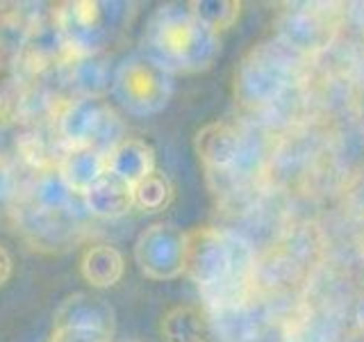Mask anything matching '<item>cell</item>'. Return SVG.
Wrapping results in <instances>:
<instances>
[{"label":"cell","instance_id":"cell-1","mask_svg":"<svg viewBox=\"0 0 364 342\" xmlns=\"http://www.w3.org/2000/svg\"><path fill=\"white\" fill-rule=\"evenodd\" d=\"M185 274L196 283L208 311L246 304L255 276V251L232 231L193 228L187 233Z\"/></svg>","mask_w":364,"mask_h":342},{"label":"cell","instance_id":"cell-2","mask_svg":"<svg viewBox=\"0 0 364 342\" xmlns=\"http://www.w3.org/2000/svg\"><path fill=\"white\" fill-rule=\"evenodd\" d=\"M219 51V34L193 16L189 5H162L146 23L141 53L171 76L208 71Z\"/></svg>","mask_w":364,"mask_h":342},{"label":"cell","instance_id":"cell-3","mask_svg":"<svg viewBox=\"0 0 364 342\" xmlns=\"http://www.w3.org/2000/svg\"><path fill=\"white\" fill-rule=\"evenodd\" d=\"M299 53L273 39L257 43L235 73V96L248 110H264L278 103L294 80Z\"/></svg>","mask_w":364,"mask_h":342},{"label":"cell","instance_id":"cell-4","mask_svg":"<svg viewBox=\"0 0 364 342\" xmlns=\"http://www.w3.org/2000/svg\"><path fill=\"white\" fill-rule=\"evenodd\" d=\"M173 78L151 57L136 53L117 66L109 80V91L125 112L146 119L168 105L176 87Z\"/></svg>","mask_w":364,"mask_h":342},{"label":"cell","instance_id":"cell-5","mask_svg":"<svg viewBox=\"0 0 364 342\" xmlns=\"http://www.w3.org/2000/svg\"><path fill=\"white\" fill-rule=\"evenodd\" d=\"M57 130L66 148H94L109 155L123 140V123L109 103L96 96H80L62 110Z\"/></svg>","mask_w":364,"mask_h":342},{"label":"cell","instance_id":"cell-6","mask_svg":"<svg viewBox=\"0 0 364 342\" xmlns=\"http://www.w3.org/2000/svg\"><path fill=\"white\" fill-rule=\"evenodd\" d=\"M193 146L210 176L237 180L255 162V146L250 137L225 121L203 125L196 133Z\"/></svg>","mask_w":364,"mask_h":342},{"label":"cell","instance_id":"cell-7","mask_svg":"<svg viewBox=\"0 0 364 342\" xmlns=\"http://www.w3.org/2000/svg\"><path fill=\"white\" fill-rule=\"evenodd\" d=\"M187 233L171 224H153L134 242V260L146 279L171 281L185 274Z\"/></svg>","mask_w":364,"mask_h":342},{"label":"cell","instance_id":"cell-8","mask_svg":"<svg viewBox=\"0 0 364 342\" xmlns=\"http://www.w3.org/2000/svg\"><path fill=\"white\" fill-rule=\"evenodd\" d=\"M109 7V3H96V0H75L62 5L57 11L62 39L77 57H94V53L109 41L114 14Z\"/></svg>","mask_w":364,"mask_h":342},{"label":"cell","instance_id":"cell-9","mask_svg":"<svg viewBox=\"0 0 364 342\" xmlns=\"http://www.w3.org/2000/svg\"><path fill=\"white\" fill-rule=\"evenodd\" d=\"M55 328H87L114 336V311L100 296L75 292L55 311Z\"/></svg>","mask_w":364,"mask_h":342},{"label":"cell","instance_id":"cell-10","mask_svg":"<svg viewBox=\"0 0 364 342\" xmlns=\"http://www.w3.org/2000/svg\"><path fill=\"white\" fill-rule=\"evenodd\" d=\"M278 39L284 41L296 53H310L323 48L330 39V23L316 9H294L280 23Z\"/></svg>","mask_w":364,"mask_h":342},{"label":"cell","instance_id":"cell-11","mask_svg":"<svg viewBox=\"0 0 364 342\" xmlns=\"http://www.w3.org/2000/svg\"><path fill=\"white\" fill-rule=\"evenodd\" d=\"M107 171L132 187L139 185L155 171L153 146L136 137H123L107 155Z\"/></svg>","mask_w":364,"mask_h":342},{"label":"cell","instance_id":"cell-12","mask_svg":"<svg viewBox=\"0 0 364 342\" xmlns=\"http://www.w3.org/2000/svg\"><path fill=\"white\" fill-rule=\"evenodd\" d=\"M85 208L100 219H117L134 208V187L112 176L102 174L94 185L82 194Z\"/></svg>","mask_w":364,"mask_h":342},{"label":"cell","instance_id":"cell-13","mask_svg":"<svg viewBox=\"0 0 364 342\" xmlns=\"http://www.w3.org/2000/svg\"><path fill=\"white\" fill-rule=\"evenodd\" d=\"M57 174L62 176L68 190L82 197L102 174H107V155L94 151V148H66Z\"/></svg>","mask_w":364,"mask_h":342},{"label":"cell","instance_id":"cell-14","mask_svg":"<svg viewBox=\"0 0 364 342\" xmlns=\"http://www.w3.org/2000/svg\"><path fill=\"white\" fill-rule=\"evenodd\" d=\"M125 262L117 247L109 244H94L85 249L80 258V274L91 285V288L107 290L114 288L123 276Z\"/></svg>","mask_w":364,"mask_h":342},{"label":"cell","instance_id":"cell-15","mask_svg":"<svg viewBox=\"0 0 364 342\" xmlns=\"http://www.w3.org/2000/svg\"><path fill=\"white\" fill-rule=\"evenodd\" d=\"M159 331L166 342H208L210 319L193 306H176L162 317Z\"/></svg>","mask_w":364,"mask_h":342},{"label":"cell","instance_id":"cell-16","mask_svg":"<svg viewBox=\"0 0 364 342\" xmlns=\"http://www.w3.org/2000/svg\"><path fill=\"white\" fill-rule=\"evenodd\" d=\"M73 197L75 194L68 190V185L62 180V176L57 174V171L43 174L37 180V185H34V192H32L34 205H37L41 212H62L73 203Z\"/></svg>","mask_w":364,"mask_h":342},{"label":"cell","instance_id":"cell-17","mask_svg":"<svg viewBox=\"0 0 364 342\" xmlns=\"http://www.w3.org/2000/svg\"><path fill=\"white\" fill-rule=\"evenodd\" d=\"M171 201H173V185L159 171H153L139 185H134V208L144 212H159Z\"/></svg>","mask_w":364,"mask_h":342},{"label":"cell","instance_id":"cell-18","mask_svg":"<svg viewBox=\"0 0 364 342\" xmlns=\"http://www.w3.org/2000/svg\"><path fill=\"white\" fill-rule=\"evenodd\" d=\"M187 5L193 11V16L216 34L232 26L239 19V7H242L239 3H230V0H191Z\"/></svg>","mask_w":364,"mask_h":342},{"label":"cell","instance_id":"cell-19","mask_svg":"<svg viewBox=\"0 0 364 342\" xmlns=\"http://www.w3.org/2000/svg\"><path fill=\"white\" fill-rule=\"evenodd\" d=\"M75 80L77 87L82 89V96H96L100 98L102 89H109V80L102 71V66L94 60V57H82V62L75 68Z\"/></svg>","mask_w":364,"mask_h":342},{"label":"cell","instance_id":"cell-20","mask_svg":"<svg viewBox=\"0 0 364 342\" xmlns=\"http://www.w3.org/2000/svg\"><path fill=\"white\" fill-rule=\"evenodd\" d=\"M48 342H112V336L87 328H53Z\"/></svg>","mask_w":364,"mask_h":342},{"label":"cell","instance_id":"cell-21","mask_svg":"<svg viewBox=\"0 0 364 342\" xmlns=\"http://www.w3.org/2000/svg\"><path fill=\"white\" fill-rule=\"evenodd\" d=\"M11 271H14V260H11L9 251L0 244V288L11 279Z\"/></svg>","mask_w":364,"mask_h":342},{"label":"cell","instance_id":"cell-22","mask_svg":"<svg viewBox=\"0 0 364 342\" xmlns=\"http://www.w3.org/2000/svg\"><path fill=\"white\" fill-rule=\"evenodd\" d=\"M132 342H139V340H132Z\"/></svg>","mask_w":364,"mask_h":342}]
</instances>
